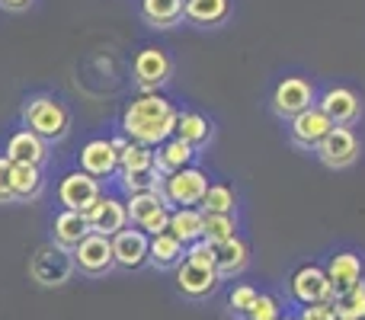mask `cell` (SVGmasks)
<instances>
[{"label":"cell","mask_w":365,"mask_h":320,"mask_svg":"<svg viewBox=\"0 0 365 320\" xmlns=\"http://www.w3.org/2000/svg\"><path fill=\"white\" fill-rule=\"evenodd\" d=\"M247 266H250V247H247L240 237H231V240L215 244V269H218L221 279L240 276Z\"/></svg>","instance_id":"cell-21"},{"label":"cell","mask_w":365,"mask_h":320,"mask_svg":"<svg viewBox=\"0 0 365 320\" xmlns=\"http://www.w3.org/2000/svg\"><path fill=\"white\" fill-rule=\"evenodd\" d=\"M13 202V163L0 154V205Z\"/></svg>","instance_id":"cell-36"},{"label":"cell","mask_w":365,"mask_h":320,"mask_svg":"<svg viewBox=\"0 0 365 320\" xmlns=\"http://www.w3.org/2000/svg\"><path fill=\"white\" fill-rule=\"evenodd\" d=\"M77 167L90 173L93 180H115L119 173V151L113 148L109 138H90L77 154Z\"/></svg>","instance_id":"cell-16"},{"label":"cell","mask_w":365,"mask_h":320,"mask_svg":"<svg viewBox=\"0 0 365 320\" xmlns=\"http://www.w3.org/2000/svg\"><path fill=\"white\" fill-rule=\"evenodd\" d=\"M113 257L115 266L138 272L141 266H148V257H151V237L135 224L122 227L119 234H113Z\"/></svg>","instance_id":"cell-15"},{"label":"cell","mask_w":365,"mask_h":320,"mask_svg":"<svg viewBox=\"0 0 365 320\" xmlns=\"http://www.w3.org/2000/svg\"><path fill=\"white\" fill-rule=\"evenodd\" d=\"M330 128H334V122H330L327 113L314 103L311 109H304V113H298V115L289 119V141L295 148H302V151L314 154V148L327 138Z\"/></svg>","instance_id":"cell-12"},{"label":"cell","mask_w":365,"mask_h":320,"mask_svg":"<svg viewBox=\"0 0 365 320\" xmlns=\"http://www.w3.org/2000/svg\"><path fill=\"white\" fill-rule=\"evenodd\" d=\"M237 237V212H208L205 215V240L221 244V240Z\"/></svg>","instance_id":"cell-30"},{"label":"cell","mask_w":365,"mask_h":320,"mask_svg":"<svg viewBox=\"0 0 365 320\" xmlns=\"http://www.w3.org/2000/svg\"><path fill=\"white\" fill-rule=\"evenodd\" d=\"M257 295H259V291L253 289V285H237V289L231 291V298H227V308H231L234 314L247 317V311L253 308V301H257Z\"/></svg>","instance_id":"cell-34"},{"label":"cell","mask_w":365,"mask_h":320,"mask_svg":"<svg viewBox=\"0 0 365 320\" xmlns=\"http://www.w3.org/2000/svg\"><path fill=\"white\" fill-rule=\"evenodd\" d=\"M279 320H298V317H279Z\"/></svg>","instance_id":"cell-40"},{"label":"cell","mask_w":365,"mask_h":320,"mask_svg":"<svg viewBox=\"0 0 365 320\" xmlns=\"http://www.w3.org/2000/svg\"><path fill=\"white\" fill-rule=\"evenodd\" d=\"M125 208H128V224L141 227L148 237L164 234L170 227V205L164 202L160 192H135L125 195Z\"/></svg>","instance_id":"cell-6"},{"label":"cell","mask_w":365,"mask_h":320,"mask_svg":"<svg viewBox=\"0 0 365 320\" xmlns=\"http://www.w3.org/2000/svg\"><path fill=\"white\" fill-rule=\"evenodd\" d=\"M202 212H237V192L227 182H208L205 199H202Z\"/></svg>","instance_id":"cell-29"},{"label":"cell","mask_w":365,"mask_h":320,"mask_svg":"<svg viewBox=\"0 0 365 320\" xmlns=\"http://www.w3.org/2000/svg\"><path fill=\"white\" fill-rule=\"evenodd\" d=\"M138 10L151 29H173L182 23V0H138Z\"/></svg>","instance_id":"cell-24"},{"label":"cell","mask_w":365,"mask_h":320,"mask_svg":"<svg viewBox=\"0 0 365 320\" xmlns=\"http://www.w3.org/2000/svg\"><path fill=\"white\" fill-rule=\"evenodd\" d=\"M132 77H135V87H138L141 93L160 90L173 77L170 51L160 48V45H145V48L132 58Z\"/></svg>","instance_id":"cell-5"},{"label":"cell","mask_w":365,"mask_h":320,"mask_svg":"<svg viewBox=\"0 0 365 320\" xmlns=\"http://www.w3.org/2000/svg\"><path fill=\"white\" fill-rule=\"evenodd\" d=\"M205 189H208V173L202 167H182L173 170V173L164 176V202L170 208H199L202 199H205Z\"/></svg>","instance_id":"cell-3"},{"label":"cell","mask_w":365,"mask_h":320,"mask_svg":"<svg viewBox=\"0 0 365 320\" xmlns=\"http://www.w3.org/2000/svg\"><path fill=\"white\" fill-rule=\"evenodd\" d=\"M167 231L182 244H195L205 237V212L202 208H170V227Z\"/></svg>","instance_id":"cell-25"},{"label":"cell","mask_w":365,"mask_h":320,"mask_svg":"<svg viewBox=\"0 0 365 320\" xmlns=\"http://www.w3.org/2000/svg\"><path fill=\"white\" fill-rule=\"evenodd\" d=\"M29 4H32V0H0V6H4V10H13V13L26 10Z\"/></svg>","instance_id":"cell-38"},{"label":"cell","mask_w":365,"mask_h":320,"mask_svg":"<svg viewBox=\"0 0 365 320\" xmlns=\"http://www.w3.org/2000/svg\"><path fill=\"white\" fill-rule=\"evenodd\" d=\"M218 285H221L218 269L195 266V263H189V259H182V263L177 266V289H180V295L192 298V301L208 298L212 291H218Z\"/></svg>","instance_id":"cell-19"},{"label":"cell","mask_w":365,"mask_h":320,"mask_svg":"<svg viewBox=\"0 0 365 320\" xmlns=\"http://www.w3.org/2000/svg\"><path fill=\"white\" fill-rule=\"evenodd\" d=\"M272 113L279 115V119H292V115L304 113V109H311L317 103V90L314 83L308 81V77H282V81L276 83V90H272Z\"/></svg>","instance_id":"cell-9"},{"label":"cell","mask_w":365,"mask_h":320,"mask_svg":"<svg viewBox=\"0 0 365 320\" xmlns=\"http://www.w3.org/2000/svg\"><path fill=\"white\" fill-rule=\"evenodd\" d=\"M334 311L340 320H365V282L356 285L353 291L334 298Z\"/></svg>","instance_id":"cell-32"},{"label":"cell","mask_w":365,"mask_h":320,"mask_svg":"<svg viewBox=\"0 0 365 320\" xmlns=\"http://www.w3.org/2000/svg\"><path fill=\"white\" fill-rule=\"evenodd\" d=\"M289 298L295 304H302V308L321 304V301H334V285H330L324 266H317V263L298 266L289 279Z\"/></svg>","instance_id":"cell-8"},{"label":"cell","mask_w":365,"mask_h":320,"mask_svg":"<svg viewBox=\"0 0 365 320\" xmlns=\"http://www.w3.org/2000/svg\"><path fill=\"white\" fill-rule=\"evenodd\" d=\"M298 320H340V317H336V311H334V301H321V304L302 308Z\"/></svg>","instance_id":"cell-37"},{"label":"cell","mask_w":365,"mask_h":320,"mask_svg":"<svg viewBox=\"0 0 365 320\" xmlns=\"http://www.w3.org/2000/svg\"><path fill=\"white\" fill-rule=\"evenodd\" d=\"M45 192V173L32 163H13V202H36Z\"/></svg>","instance_id":"cell-26"},{"label":"cell","mask_w":365,"mask_h":320,"mask_svg":"<svg viewBox=\"0 0 365 320\" xmlns=\"http://www.w3.org/2000/svg\"><path fill=\"white\" fill-rule=\"evenodd\" d=\"M119 170H125V173H148V170H154V148L128 141V148L119 154Z\"/></svg>","instance_id":"cell-31"},{"label":"cell","mask_w":365,"mask_h":320,"mask_svg":"<svg viewBox=\"0 0 365 320\" xmlns=\"http://www.w3.org/2000/svg\"><path fill=\"white\" fill-rule=\"evenodd\" d=\"M90 234V224L81 212H71V208H61V212L51 218V244H58L61 250H74L83 237Z\"/></svg>","instance_id":"cell-20"},{"label":"cell","mask_w":365,"mask_h":320,"mask_svg":"<svg viewBox=\"0 0 365 320\" xmlns=\"http://www.w3.org/2000/svg\"><path fill=\"white\" fill-rule=\"evenodd\" d=\"M186 259L195 266H208V269H215V244L212 240H195V244L186 247Z\"/></svg>","instance_id":"cell-35"},{"label":"cell","mask_w":365,"mask_h":320,"mask_svg":"<svg viewBox=\"0 0 365 320\" xmlns=\"http://www.w3.org/2000/svg\"><path fill=\"white\" fill-rule=\"evenodd\" d=\"M317 106L327 113L334 125H356L365 113L362 96L353 87H327L324 93H317Z\"/></svg>","instance_id":"cell-14"},{"label":"cell","mask_w":365,"mask_h":320,"mask_svg":"<svg viewBox=\"0 0 365 320\" xmlns=\"http://www.w3.org/2000/svg\"><path fill=\"white\" fill-rule=\"evenodd\" d=\"M182 259H186V244L180 237H173L170 231L151 237V257H148L151 266H158V269H177Z\"/></svg>","instance_id":"cell-27"},{"label":"cell","mask_w":365,"mask_h":320,"mask_svg":"<svg viewBox=\"0 0 365 320\" xmlns=\"http://www.w3.org/2000/svg\"><path fill=\"white\" fill-rule=\"evenodd\" d=\"M81 215L87 218L90 231L106 234V237H113V234H119L122 227H128L125 199H119V195H113V192H100V199H96L90 208H83Z\"/></svg>","instance_id":"cell-13"},{"label":"cell","mask_w":365,"mask_h":320,"mask_svg":"<svg viewBox=\"0 0 365 320\" xmlns=\"http://www.w3.org/2000/svg\"><path fill=\"white\" fill-rule=\"evenodd\" d=\"M195 160V148L192 145H186L182 138H167L164 145H158L154 148V170L158 173H173V170H182V167H189V163Z\"/></svg>","instance_id":"cell-23"},{"label":"cell","mask_w":365,"mask_h":320,"mask_svg":"<svg viewBox=\"0 0 365 320\" xmlns=\"http://www.w3.org/2000/svg\"><path fill=\"white\" fill-rule=\"evenodd\" d=\"M282 317V301L276 295H257L253 308L247 311L244 320H279Z\"/></svg>","instance_id":"cell-33"},{"label":"cell","mask_w":365,"mask_h":320,"mask_svg":"<svg viewBox=\"0 0 365 320\" xmlns=\"http://www.w3.org/2000/svg\"><path fill=\"white\" fill-rule=\"evenodd\" d=\"M362 154V141L353 132V125H334L330 135L314 148V158L330 170H346L359 160Z\"/></svg>","instance_id":"cell-7"},{"label":"cell","mask_w":365,"mask_h":320,"mask_svg":"<svg viewBox=\"0 0 365 320\" xmlns=\"http://www.w3.org/2000/svg\"><path fill=\"white\" fill-rule=\"evenodd\" d=\"M48 141L38 138L36 132H29L26 125H19L16 132H10V138L4 141V158L10 163H32V167H45L48 163Z\"/></svg>","instance_id":"cell-18"},{"label":"cell","mask_w":365,"mask_h":320,"mask_svg":"<svg viewBox=\"0 0 365 320\" xmlns=\"http://www.w3.org/2000/svg\"><path fill=\"white\" fill-rule=\"evenodd\" d=\"M173 135L199 151V148H205L208 141L215 138V125H212V119H208V115H202V113H180L177 132H173Z\"/></svg>","instance_id":"cell-28"},{"label":"cell","mask_w":365,"mask_h":320,"mask_svg":"<svg viewBox=\"0 0 365 320\" xmlns=\"http://www.w3.org/2000/svg\"><path fill=\"white\" fill-rule=\"evenodd\" d=\"M23 125L29 132H36L38 138H45L48 145H58L71 135V125H74V115H71V106L55 93H32L29 100L23 103V113H19Z\"/></svg>","instance_id":"cell-2"},{"label":"cell","mask_w":365,"mask_h":320,"mask_svg":"<svg viewBox=\"0 0 365 320\" xmlns=\"http://www.w3.org/2000/svg\"><path fill=\"white\" fill-rule=\"evenodd\" d=\"M109 141H113V148H115V151H125V148H128V138H125V135H115V138H109Z\"/></svg>","instance_id":"cell-39"},{"label":"cell","mask_w":365,"mask_h":320,"mask_svg":"<svg viewBox=\"0 0 365 320\" xmlns=\"http://www.w3.org/2000/svg\"><path fill=\"white\" fill-rule=\"evenodd\" d=\"M324 272H327L330 285H334V298L346 295V291H353L356 285L365 282V259L356 250H336L334 257L327 259Z\"/></svg>","instance_id":"cell-17"},{"label":"cell","mask_w":365,"mask_h":320,"mask_svg":"<svg viewBox=\"0 0 365 320\" xmlns=\"http://www.w3.org/2000/svg\"><path fill=\"white\" fill-rule=\"evenodd\" d=\"M74 269H77V266H74V257H71V250H61L58 244L38 247V250L32 253V259H29L32 282L45 285V289H58V285L71 282Z\"/></svg>","instance_id":"cell-4"},{"label":"cell","mask_w":365,"mask_h":320,"mask_svg":"<svg viewBox=\"0 0 365 320\" xmlns=\"http://www.w3.org/2000/svg\"><path fill=\"white\" fill-rule=\"evenodd\" d=\"M177 119H180V109L164 93L151 90V93H138L125 103L122 119H119V132L128 141H135V145L158 148L167 138H173Z\"/></svg>","instance_id":"cell-1"},{"label":"cell","mask_w":365,"mask_h":320,"mask_svg":"<svg viewBox=\"0 0 365 320\" xmlns=\"http://www.w3.org/2000/svg\"><path fill=\"white\" fill-rule=\"evenodd\" d=\"M231 16V0H182V19L202 29H215Z\"/></svg>","instance_id":"cell-22"},{"label":"cell","mask_w":365,"mask_h":320,"mask_svg":"<svg viewBox=\"0 0 365 320\" xmlns=\"http://www.w3.org/2000/svg\"><path fill=\"white\" fill-rule=\"evenodd\" d=\"M71 257H74V266L83 272V276H93V279L106 276V272H113V266H115L113 237L90 231L87 237H83L81 244L71 250Z\"/></svg>","instance_id":"cell-10"},{"label":"cell","mask_w":365,"mask_h":320,"mask_svg":"<svg viewBox=\"0 0 365 320\" xmlns=\"http://www.w3.org/2000/svg\"><path fill=\"white\" fill-rule=\"evenodd\" d=\"M100 192H103L100 180H93L90 173H83L81 167L71 170V173H64L55 186L58 205L71 208V212H83V208H90L96 199H100Z\"/></svg>","instance_id":"cell-11"}]
</instances>
